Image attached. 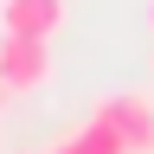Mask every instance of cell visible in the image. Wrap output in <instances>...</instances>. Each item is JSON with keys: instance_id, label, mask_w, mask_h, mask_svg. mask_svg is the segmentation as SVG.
<instances>
[{"instance_id": "cell-1", "label": "cell", "mask_w": 154, "mask_h": 154, "mask_svg": "<svg viewBox=\"0 0 154 154\" xmlns=\"http://www.w3.org/2000/svg\"><path fill=\"white\" fill-rule=\"evenodd\" d=\"M51 38H13V32H0V84H7L13 96H32V90H45L51 84Z\"/></svg>"}, {"instance_id": "cell-2", "label": "cell", "mask_w": 154, "mask_h": 154, "mask_svg": "<svg viewBox=\"0 0 154 154\" xmlns=\"http://www.w3.org/2000/svg\"><path fill=\"white\" fill-rule=\"evenodd\" d=\"M90 116L122 135L128 154H154V96H148V90H116V96H103Z\"/></svg>"}, {"instance_id": "cell-3", "label": "cell", "mask_w": 154, "mask_h": 154, "mask_svg": "<svg viewBox=\"0 0 154 154\" xmlns=\"http://www.w3.org/2000/svg\"><path fill=\"white\" fill-rule=\"evenodd\" d=\"M71 19V0H0V32L13 38H58Z\"/></svg>"}, {"instance_id": "cell-4", "label": "cell", "mask_w": 154, "mask_h": 154, "mask_svg": "<svg viewBox=\"0 0 154 154\" xmlns=\"http://www.w3.org/2000/svg\"><path fill=\"white\" fill-rule=\"evenodd\" d=\"M51 154H128V148H122V135H116L109 122H96V116H90L84 128L58 135V148H51Z\"/></svg>"}, {"instance_id": "cell-5", "label": "cell", "mask_w": 154, "mask_h": 154, "mask_svg": "<svg viewBox=\"0 0 154 154\" xmlns=\"http://www.w3.org/2000/svg\"><path fill=\"white\" fill-rule=\"evenodd\" d=\"M7 96H13V90H7V84H0V109H7Z\"/></svg>"}, {"instance_id": "cell-6", "label": "cell", "mask_w": 154, "mask_h": 154, "mask_svg": "<svg viewBox=\"0 0 154 154\" xmlns=\"http://www.w3.org/2000/svg\"><path fill=\"white\" fill-rule=\"evenodd\" d=\"M148 26H154V0H148Z\"/></svg>"}]
</instances>
